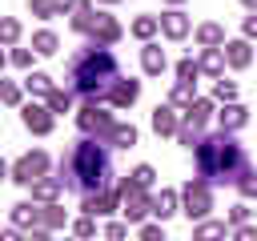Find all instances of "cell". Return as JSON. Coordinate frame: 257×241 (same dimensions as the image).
<instances>
[{
  "label": "cell",
  "instance_id": "e0dca14e",
  "mask_svg": "<svg viewBox=\"0 0 257 241\" xmlns=\"http://www.w3.org/2000/svg\"><path fill=\"white\" fill-rule=\"evenodd\" d=\"M96 16H100V12H96V8H92V0H80V4H76V12H72V20H68V24H72V32H84V36H88V32H92V28H96Z\"/></svg>",
  "mask_w": 257,
  "mask_h": 241
},
{
  "label": "cell",
  "instance_id": "7dc6e473",
  "mask_svg": "<svg viewBox=\"0 0 257 241\" xmlns=\"http://www.w3.org/2000/svg\"><path fill=\"white\" fill-rule=\"evenodd\" d=\"M28 241H52L48 229H28Z\"/></svg>",
  "mask_w": 257,
  "mask_h": 241
},
{
  "label": "cell",
  "instance_id": "ba28073f",
  "mask_svg": "<svg viewBox=\"0 0 257 241\" xmlns=\"http://www.w3.org/2000/svg\"><path fill=\"white\" fill-rule=\"evenodd\" d=\"M20 120H24V129H28V133H36V137H48V133H52V125H56V112H52L48 104H36V100H28V104L20 108Z\"/></svg>",
  "mask_w": 257,
  "mask_h": 241
},
{
  "label": "cell",
  "instance_id": "8992f818",
  "mask_svg": "<svg viewBox=\"0 0 257 241\" xmlns=\"http://www.w3.org/2000/svg\"><path fill=\"white\" fill-rule=\"evenodd\" d=\"M48 165H52V161H48V153H44V149H32V153H24L8 173H12V181H16V185H36L40 177H48Z\"/></svg>",
  "mask_w": 257,
  "mask_h": 241
},
{
  "label": "cell",
  "instance_id": "ee69618b",
  "mask_svg": "<svg viewBox=\"0 0 257 241\" xmlns=\"http://www.w3.org/2000/svg\"><path fill=\"white\" fill-rule=\"evenodd\" d=\"M8 60H12L16 68H32V52H28V48H12V52H8Z\"/></svg>",
  "mask_w": 257,
  "mask_h": 241
},
{
  "label": "cell",
  "instance_id": "f1b7e54d",
  "mask_svg": "<svg viewBox=\"0 0 257 241\" xmlns=\"http://www.w3.org/2000/svg\"><path fill=\"white\" fill-rule=\"evenodd\" d=\"M24 88H28L32 96H44V100H48V92H52V76H48V72H28Z\"/></svg>",
  "mask_w": 257,
  "mask_h": 241
},
{
  "label": "cell",
  "instance_id": "cb8c5ba5",
  "mask_svg": "<svg viewBox=\"0 0 257 241\" xmlns=\"http://www.w3.org/2000/svg\"><path fill=\"white\" fill-rule=\"evenodd\" d=\"M193 100H197V80H177L173 92H169V104L173 108H189Z\"/></svg>",
  "mask_w": 257,
  "mask_h": 241
},
{
  "label": "cell",
  "instance_id": "bcb514c9",
  "mask_svg": "<svg viewBox=\"0 0 257 241\" xmlns=\"http://www.w3.org/2000/svg\"><path fill=\"white\" fill-rule=\"evenodd\" d=\"M241 28H245V40H257V12H253V16H245V24H241Z\"/></svg>",
  "mask_w": 257,
  "mask_h": 241
},
{
  "label": "cell",
  "instance_id": "60d3db41",
  "mask_svg": "<svg viewBox=\"0 0 257 241\" xmlns=\"http://www.w3.org/2000/svg\"><path fill=\"white\" fill-rule=\"evenodd\" d=\"M28 8L40 16V20H48V16H56V0H28Z\"/></svg>",
  "mask_w": 257,
  "mask_h": 241
},
{
  "label": "cell",
  "instance_id": "e575fe53",
  "mask_svg": "<svg viewBox=\"0 0 257 241\" xmlns=\"http://www.w3.org/2000/svg\"><path fill=\"white\" fill-rule=\"evenodd\" d=\"M0 32H4V44H8V48H16V40H20V20H12V16H4V24H0Z\"/></svg>",
  "mask_w": 257,
  "mask_h": 241
},
{
  "label": "cell",
  "instance_id": "3957f363",
  "mask_svg": "<svg viewBox=\"0 0 257 241\" xmlns=\"http://www.w3.org/2000/svg\"><path fill=\"white\" fill-rule=\"evenodd\" d=\"M193 157H197V177H205L209 185H237V177L249 169V157L233 141V133L201 137V145L193 149Z\"/></svg>",
  "mask_w": 257,
  "mask_h": 241
},
{
  "label": "cell",
  "instance_id": "74e56055",
  "mask_svg": "<svg viewBox=\"0 0 257 241\" xmlns=\"http://www.w3.org/2000/svg\"><path fill=\"white\" fill-rule=\"evenodd\" d=\"M177 141H181L185 149H197V145H201V133H197L193 125H185V120H181V133H177Z\"/></svg>",
  "mask_w": 257,
  "mask_h": 241
},
{
  "label": "cell",
  "instance_id": "681fc988",
  "mask_svg": "<svg viewBox=\"0 0 257 241\" xmlns=\"http://www.w3.org/2000/svg\"><path fill=\"white\" fill-rule=\"evenodd\" d=\"M4 241H28V237H20V229H16V225H12V229H8V233H4Z\"/></svg>",
  "mask_w": 257,
  "mask_h": 241
},
{
  "label": "cell",
  "instance_id": "5b68a950",
  "mask_svg": "<svg viewBox=\"0 0 257 241\" xmlns=\"http://www.w3.org/2000/svg\"><path fill=\"white\" fill-rule=\"evenodd\" d=\"M116 189H120V213H124V221H128V225H145V217L153 213V197H149V189H137L128 177H124Z\"/></svg>",
  "mask_w": 257,
  "mask_h": 241
},
{
  "label": "cell",
  "instance_id": "8d00e7d4",
  "mask_svg": "<svg viewBox=\"0 0 257 241\" xmlns=\"http://www.w3.org/2000/svg\"><path fill=\"white\" fill-rule=\"evenodd\" d=\"M213 96L225 100V104H233V100H237V84H233V80H217V84H213Z\"/></svg>",
  "mask_w": 257,
  "mask_h": 241
},
{
  "label": "cell",
  "instance_id": "9c48e42d",
  "mask_svg": "<svg viewBox=\"0 0 257 241\" xmlns=\"http://www.w3.org/2000/svg\"><path fill=\"white\" fill-rule=\"evenodd\" d=\"M116 205H120V189L116 185H108V189H100L92 197H80V209L88 217H108V213H116Z\"/></svg>",
  "mask_w": 257,
  "mask_h": 241
},
{
  "label": "cell",
  "instance_id": "f5cc1de1",
  "mask_svg": "<svg viewBox=\"0 0 257 241\" xmlns=\"http://www.w3.org/2000/svg\"><path fill=\"white\" fill-rule=\"evenodd\" d=\"M169 4H185V0H169Z\"/></svg>",
  "mask_w": 257,
  "mask_h": 241
},
{
  "label": "cell",
  "instance_id": "836d02e7",
  "mask_svg": "<svg viewBox=\"0 0 257 241\" xmlns=\"http://www.w3.org/2000/svg\"><path fill=\"white\" fill-rule=\"evenodd\" d=\"M225 221H229V229H241V225H249V205H245V201H237V205L229 209V217H225Z\"/></svg>",
  "mask_w": 257,
  "mask_h": 241
},
{
  "label": "cell",
  "instance_id": "44dd1931",
  "mask_svg": "<svg viewBox=\"0 0 257 241\" xmlns=\"http://www.w3.org/2000/svg\"><path fill=\"white\" fill-rule=\"evenodd\" d=\"M12 225H16V229H36V225H40V205H36V201L12 205Z\"/></svg>",
  "mask_w": 257,
  "mask_h": 241
},
{
  "label": "cell",
  "instance_id": "f35d334b",
  "mask_svg": "<svg viewBox=\"0 0 257 241\" xmlns=\"http://www.w3.org/2000/svg\"><path fill=\"white\" fill-rule=\"evenodd\" d=\"M72 233H76V237H80V241H88V237H92V233H96V221H92V217H88V213H84V217H76V225H72Z\"/></svg>",
  "mask_w": 257,
  "mask_h": 241
},
{
  "label": "cell",
  "instance_id": "4316f807",
  "mask_svg": "<svg viewBox=\"0 0 257 241\" xmlns=\"http://www.w3.org/2000/svg\"><path fill=\"white\" fill-rule=\"evenodd\" d=\"M173 213H177V193H173V189H161V193L153 197V217L165 221V217H173Z\"/></svg>",
  "mask_w": 257,
  "mask_h": 241
},
{
  "label": "cell",
  "instance_id": "7c38bea8",
  "mask_svg": "<svg viewBox=\"0 0 257 241\" xmlns=\"http://www.w3.org/2000/svg\"><path fill=\"white\" fill-rule=\"evenodd\" d=\"M120 32H124V28L116 24V16H104V12H100V16H96V28L88 32V40L108 48V44H116V40H120Z\"/></svg>",
  "mask_w": 257,
  "mask_h": 241
},
{
  "label": "cell",
  "instance_id": "7402d4cb",
  "mask_svg": "<svg viewBox=\"0 0 257 241\" xmlns=\"http://www.w3.org/2000/svg\"><path fill=\"white\" fill-rule=\"evenodd\" d=\"M104 145H108V149H133V145H137V129H133V125H120V120H116V125L108 129Z\"/></svg>",
  "mask_w": 257,
  "mask_h": 241
},
{
  "label": "cell",
  "instance_id": "c3c4849f",
  "mask_svg": "<svg viewBox=\"0 0 257 241\" xmlns=\"http://www.w3.org/2000/svg\"><path fill=\"white\" fill-rule=\"evenodd\" d=\"M80 0H56V12H76Z\"/></svg>",
  "mask_w": 257,
  "mask_h": 241
},
{
  "label": "cell",
  "instance_id": "2e32d148",
  "mask_svg": "<svg viewBox=\"0 0 257 241\" xmlns=\"http://www.w3.org/2000/svg\"><path fill=\"white\" fill-rule=\"evenodd\" d=\"M60 189H64V181H60V177H40V181L32 185V201H36V205H56Z\"/></svg>",
  "mask_w": 257,
  "mask_h": 241
},
{
  "label": "cell",
  "instance_id": "83f0119b",
  "mask_svg": "<svg viewBox=\"0 0 257 241\" xmlns=\"http://www.w3.org/2000/svg\"><path fill=\"white\" fill-rule=\"evenodd\" d=\"M56 44H60V40H56V32H52V28H40V32L32 36V52H40V56H52V52H56Z\"/></svg>",
  "mask_w": 257,
  "mask_h": 241
},
{
  "label": "cell",
  "instance_id": "603a6c76",
  "mask_svg": "<svg viewBox=\"0 0 257 241\" xmlns=\"http://www.w3.org/2000/svg\"><path fill=\"white\" fill-rule=\"evenodd\" d=\"M128 32H133L137 40H145V44H149V40L161 32V16H149V12H145V16H137V20L128 24Z\"/></svg>",
  "mask_w": 257,
  "mask_h": 241
},
{
  "label": "cell",
  "instance_id": "7bdbcfd3",
  "mask_svg": "<svg viewBox=\"0 0 257 241\" xmlns=\"http://www.w3.org/2000/svg\"><path fill=\"white\" fill-rule=\"evenodd\" d=\"M137 241H165V229L145 221V225H141V233H137Z\"/></svg>",
  "mask_w": 257,
  "mask_h": 241
},
{
  "label": "cell",
  "instance_id": "8fae6325",
  "mask_svg": "<svg viewBox=\"0 0 257 241\" xmlns=\"http://www.w3.org/2000/svg\"><path fill=\"white\" fill-rule=\"evenodd\" d=\"M181 120H185V116H177L173 104H157V108H153V133H157V137H177V133H181Z\"/></svg>",
  "mask_w": 257,
  "mask_h": 241
},
{
  "label": "cell",
  "instance_id": "9a60e30c",
  "mask_svg": "<svg viewBox=\"0 0 257 241\" xmlns=\"http://www.w3.org/2000/svg\"><path fill=\"white\" fill-rule=\"evenodd\" d=\"M217 120H221V133H237V129L249 125V108L233 100V104H225V108L217 112Z\"/></svg>",
  "mask_w": 257,
  "mask_h": 241
},
{
  "label": "cell",
  "instance_id": "4dcf8cb0",
  "mask_svg": "<svg viewBox=\"0 0 257 241\" xmlns=\"http://www.w3.org/2000/svg\"><path fill=\"white\" fill-rule=\"evenodd\" d=\"M68 217H64V209L60 205H40V229H60Z\"/></svg>",
  "mask_w": 257,
  "mask_h": 241
},
{
  "label": "cell",
  "instance_id": "1f68e13d",
  "mask_svg": "<svg viewBox=\"0 0 257 241\" xmlns=\"http://www.w3.org/2000/svg\"><path fill=\"white\" fill-rule=\"evenodd\" d=\"M128 181H133L137 189H153V181H157V173H153V165H137V169L128 173Z\"/></svg>",
  "mask_w": 257,
  "mask_h": 241
},
{
  "label": "cell",
  "instance_id": "f907efd6",
  "mask_svg": "<svg viewBox=\"0 0 257 241\" xmlns=\"http://www.w3.org/2000/svg\"><path fill=\"white\" fill-rule=\"evenodd\" d=\"M241 4H245V8H249V12H257V0H241Z\"/></svg>",
  "mask_w": 257,
  "mask_h": 241
},
{
  "label": "cell",
  "instance_id": "d6a6232c",
  "mask_svg": "<svg viewBox=\"0 0 257 241\" xmlns=\"http://www.w3.org/2000/svg\"><path fill=\"white\" fill-rule=\"evenodd\" d=\"M237 193L249 201V197H257V169H245L241 177H237Z\"/></svg>",
  "mask_w": 257,
  "mask_h": 241
},
{
  "label": "cell",
  "instance_id": "484cf974",
  "mask_svg": "<svg viewBox=\"0 0 257 241\" xmlns=\"http://www.w3.org/2000/svg\"><path fill=\"white\" fill-rule=\"evenodd\" d=\"M197 64H201V72H205V76H217V80H221V68H225V48H205Z\"/></svg>",
  "mask_w": 257,
  "mask_h": 241
},
{
  "label": "cell",
  "instance_id": "30bf717a",
  "mask_svg": "<svg viewBox=\"0 0 257 241\" xmlns=\"http://www.w3.org/2000/svg\"><path fill=\"white\" fill-rule=\"evenodd\" d=\"M137 96H141V80H133V76H120V80L108 88V104H112V108H133Z\"/></svg>",
  "mask_w": 257,
  "mask_h": 241
},
{
  "label": "cell",
  "instance_id": "4fadbf2b",
  "mask_svg": "<svg viewBox=\"0 0 257 241\" xmlns=\"http://www.w3.org/2000/svg\"><path fill=\"white\" fill-rule=\"evenodd\" d=\"M189 28H193V20H189L185 12H177V8L161 16V32H165L169 40H185V36H189Z\"/></svg>",
  "mask_w": 257,
  "mask_h": 241
},
{
  "label": "cell",
  "instance_id": "7a4b0ae2",
  "mask_svg": "<svg viewBox=\"0 0 257 241\" xmlns=\"http://www.w3.org/2000/svg\"><path fill=\"white\" fill-rule=\"evenodd\" d=\"M116 80H120V64H116L112 48L88 40L84 48L72 52V60H68V88H72L76 96H84L88 104L108 100V88H112Z\"/></svg>",
  "mask_w": 257,
  "mask_h": 241
},
{
  "label": "cell",
  "instance_id": "f6af8a7d",
  "mask_svg": "<svg viewBox=\"0 0 257 241\" xmlns=\"http://www.w3.org/2000/svg\"><path fill=\"white\" fill-rule=\"evenodd\" d=\"M233 241H257V225H241V229H233Z\"/></svg>",
  "mask_w": 257,
  "mask_h": 241
},
{
  "label": "cell",
  "instance_id": "ac0fdd59",
  "mask_svg": "<svg viewBox=\"0 0 257 241\" xmlns=\"http://www.w3.org/2000/svg\"><path fill=\"white\" fill-rule=\"evenodd\" d=\"M197 44L201 48H225L229 40H225V28L217 20H205V24H197Z\"/></svg>",
  "mask_w": 257,
  "mask_h": 241
},
{
  "label": "cell",
  "instance_id": "277c9868",
  "mask_svg": "<svg viewBox=\"0 0 257 241\" xmlns=\"http://www.w3.org/2000/svg\"><path fill=\"white\" fill-rule=\"evenodd\" d=\"M181 209H185V217H189V221H209L213 189H209V181H205V177L185 181V189H181Z\"/></svg>",
  "mask_w": 257,
  "mask_h": 241
},
{
  "label": "cell",
  "instance_id": "ab89813d",
  "mask_svg": "<svg viewBox=\"0 0 257 241\" xmlns=\"http://www.w3.org/2000/svg\"><path fill=\"white\" fill-rule=\"evenodd\" d=\"M128 237V221H108L104 225V241H124Z\"/></svg>",
  "mask_w": 257,
  "mask_h": 241
},
{
  "label": "cell",
  "instance_id": "5bb4252c",
  "mask_svg": "<svg viewBox=\"0 0 257 241\" xmlns=\"http://www.w3.org/2000/svg\"><path fill=\"white\" fill-rule=\"evenodd\" d=\"M141 68H145V72H149V76H161V72H165V68H169V56H165V48H161V44H153V40H149V44H145V48H141Z\"/></svg>",
  "mask_w": 257,
  "mask_h": 241
},
{
  "label": "cell",
  "instance_id": "6da1fadb",
  "mask_svg": "<svg viewBox=\"0 0 257 241\" xmlns=\"http://www.w3.org/2000/svg\"><path fill=\"white\" fill-rule=\"evenodd\" d=\"M60 181H64V189H72L80 197L108 189L112 185V149L96 137H80L60 157Z\"/></svg>",
  "mask_w": 257,
  "mask_h": 241
},
{
  "label": "cell",
  "instance_id": "db71d44e",
  "mask_svg": "<svg viewBox=\"0 0 257 241\" xmlns=\"http://www.w3.org/2000/svg\"><path fill=\"white\" fill-rule=\"evenodd\" d=\"M68 241H80V237H68Z\"/></svg>",
  "mask_w": 257,
  "mask_h": 241
},
{
  "label": "cell",
  "instance_id": "d6986e66",
  "mask_svg": "<svg viewBox=\"0 0 257 241\" xmlns=\"http://www.w3.org/2000/svg\"><path fill=\"white\" fill-rule=\"evenodd\" d=\"M249 60H253V48H249L245 36L225 44V64H229V68H249Z\"/></svg>",
  "mask_w": 257,
  "mask_h": 241
},
{
  "label": "cell",
  "instance_id": "ffe728a7",
  "mask_svg": "<svg viewBox=\"0 0 257 241\" xmlns=\"http://www.w3.org/2000/svg\"><path fill=\"white\" fill-rule=\"evenodd\" d=\"M181 116H185V125H193V129L201 133V129H205V120L213 116V100H209V96H197V100H193Z\"/></svg>",
  "mask_w": 257,
  "mask_h": 241
},
{
  "label": "cell",
  "instance_id": "816d5d0a",
  "mask_svg": "<svg viewBox=\"0 0 257 241\" xmlns=\"http://www.w3.org/2000/svg\"><path fill=\"white\" fill-rule=\"evenodd\" d=\"M100 4H120V0H100Z\"/></svg>",
  "mask_w": 257,
  "mask_h": 241
},
{
  "label": "cell",
  "instance_id": "b9f144b4",
  "mask_svg": "<svg viewBox=\"0 0 257 241\" xmlns=\"http://www.w3.org/2000/svg\"><path fill=\"white\" fill-rule=\"evenodd\" d=\"M0 96H4V104H20V84L16 80H4L0 84Z\"/></svg>",
  "mask_w": 257,
  "mask_h": 241
},
{
  "label": "cell",
  "instance_id": "d590c367",
  "mask_svg": "<svg viewBox=\"0 0 257 241\" xmlns=\"http://www.w3.org/2000/svg\"><path fill=\"white\" fill-rule=\"evenodd\" d=\"M197 72H201V64H197L193 56H185V60H177V80H197Z\"/></svg>",
  "mask_w": 257,
  "mask_h": 241
},
{
  "label": "cell",
  "instance_id": "52a82bcc",
  "mask_svg": "<svg viewBox=\"0 0 257 241\" xmlns=\"http://www.w3.org/2000/svg\"><path fill=\"white\" fill-rule=\"evenodd\" d=\"M112 125H116V120H112V112H108V108H100V104H84V108L76 112V129H80L84 137H96V141H104Z\"/></svg>",
  "mask_w": 257,
  "mask_h": 241
},
{
  "label": "cell",
  "instance_id": "f546056e",
  "mask_svg": "<svg viewBox=\"0 0 257 241\" xmlns=\"http://www.w3.org/2000/svg\"><path fill=\"white\" fill-rule=\"evenodd\" d=\"M44 104H48L56 116H60V112H72V88H52Z\"/></svg>",
  "mask_w": 257,
  "mask_h": 241
},
{
  "label": "cell",
  "instance_id": "d4e9b609",
  "mask_svg": "<svg viewBox=\"0 0 257 241\" xmlns=\"http://www.w3.org/2000/svg\"><path fill=\"white\" fill-rule=\"evenodd\" d=\"M225 233H229V221H197L193 241H225Z\"/></svg>",
  "mask_w": 257,
  "mask_h": 241
}]
</instances>
